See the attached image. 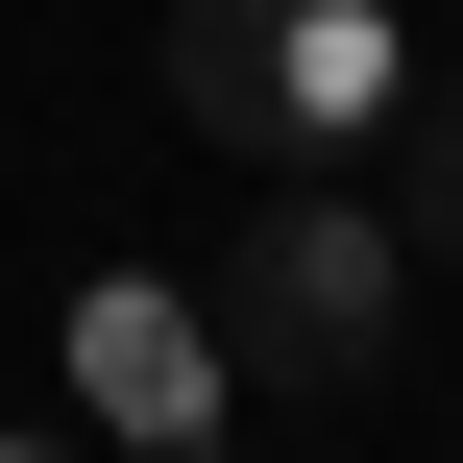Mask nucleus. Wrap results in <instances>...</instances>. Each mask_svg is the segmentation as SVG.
I'll return each mask as SVG.
<instances>
[{
    "label": "nucleus",
    "instance_id": "1",
    "mask_svg": "<svg viewBox=\"0 0 463 463\" xmlns=\"http://www.w3.org/2000/svg\"><path fill=\"white\" fill-rule=\"evenodd\" d=\"M391 317H415V244H391L366 171H269V220H220V269H195L220 391H366Z\"/></svg>",
    "mask_w": 463,
    "mask_h": 463
},
{
    "label": "nucleus",
    "instance_id": "2",
    "mask_svg": "<svg viewBox=\"0 0 463 463\" xmlns=\"http://www.w3.org/2000/svg\"><path fill=\"white\" fill-rule=\"evenodd\" d=\"M146 73H171L195 146H244V171H342L366 98H391V24H366V0H171Z\"/></svg>",
    "mask_w": 463,
    "mask_h": 463
},
{
    "label": "nucleus",
    "instance_id": "3",
    "mask_svg": "<svg viewBox=\"0 0 463 463\" xmlns=\"http://www.w3.org/2000/svg\"><path fill=\"white\" fill-rule=\"evenodd\" d=\"M73 391H98L122 439H195V391H220V342H195L171 293H98V317H73Z\"/></svg>",
    "mask_w": 463,
    "mask_h": 463
},
{
    "label": "nucleus",
    "instance_id": "4",
    "mask_svg": "<svg viewBox=\"0 0 463 463\" xmlns=\"http://www.w3.org/2000/svg\"><path fill=\"white\" fill-rule=\"evenodd\" d=\"M366 195H391L415 269H463V73H391L366 98Z\"/></svg>",
    "mask_w": 463,
    "mask_h": 463
}]
</instances>
